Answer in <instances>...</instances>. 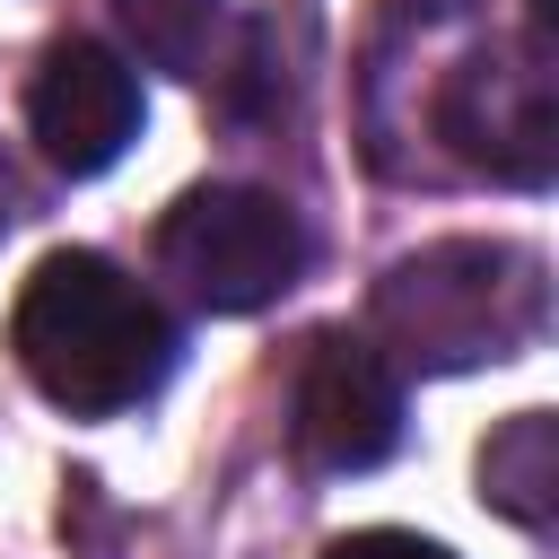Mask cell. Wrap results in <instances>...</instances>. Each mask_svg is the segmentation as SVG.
Wrapping results in <instances>:
<instances>
[{
    "label": "cell",
    "mask_w": 559,
    "mask_h": 559,
    "mask_svg": "<svg viewBox=\"0 0 559 559\" xmlns=\"http://www.w3.org/2000/svg\"><path fill=\"white\" fill-rule=\"evenodd\" d=\"M114 17H122V35L140 44V61H157V70H201L227 0H114Z\"/></svg>",
    "instance_id": "8"
},
{
    "label": "cell",
    "mask_w": 559,
    "mask_h": 559,
    "mask_svg": "<svg viewBox=\"0 0 559 559\" xmlns=\"http://www.w3.org/2000/svg\"><path fill=\"white\" fill-rule=\"evenodd\" d=\"M437 140L507 183V192H542L559 175V87H550V61H533L524 44H480L445 70L437 87Z\"/></svg>",
    "instance_id": "4"
},
{
    "label": "cell",
    "mask_w": 559,
    "mask_h": 559,
    "mask_svg": "<svg viewBox=\"0 0 559 559\" xmlns=\"http://www.w3.org/2000/svg\"><path fill=\"white\" fill-rule=\"evenodd\" d=\"M550 314V280H542V253L533 245H507V236H445V245H419L402 253L384 280H376V306H367V341L376 358L402 376H463V367H498L515 358Z\"/></svg>",
    "instance_id": "2"
},
{
    "label": "cell",
    "mask_w": 559,
    "mask_h": 559,
    "mask_svg": "<svg viewBox=\"0 0 559 559\" xmlns=\"http://www.w3.org/2000/svg\"><path fill=\"white\" fill-rule=\"evenodd\" d=\"M26 131L44 148V166L61 175H105L131 140H140V70L114 44H52L35 87H26Z\"/></svg>",
    "instance_id": "6"
},
{
    "label": "cell",
    "mask_w": 559,
    "mask_h": 559,
    "mask_svg": "<svg viewBox=\"0 0 559 559\" xmlns=\"http://www.w3.org/2000/svg\"><path fill=\"white\" fill-rule=\"evenodd\" d=\"M9 349L26 367V384L70 411V419H114L140 411L166 376H175V323L166 306L114 271L87 245H61L26 271L17 306H9Z\"/></svg>",
    "instance_id": "1"
},
{
    "label": "cell",
    "mask_w": 559,
    "mask_h": 559,
    "mask_svg": "<svg viewBox=\"0 0 559 559\" xmlns=\"http://www.w3.org/2000/svg\"><path fill=\"white\" fill-rule=\"evenodd\" d=\"M472 472H480V507H498L507 524L542 533V524L559 515V419H550V411L498 419Z\"/></svg>",
    "instance_id": "7"
},
{
    "label": "cell",
    "mask_w": 559,
    "mask_h": 559,
    "mask_svg": "<svg viewBox=\"0 0 559 559\" xmlns=\"http://www.w3.org/2000/svg\"><path fill=\"white\" fill-rule=\"evenodd\" d=\"M157 271L201 314H262L306 271V227L262 183H192L157 218Z\"/></svg>",
    "instance_id": "3"
},
{
    "label": "cell",
    "mask_w": 559,
    "mask_h": 559,
    "mask_svg": "<svg viewBox=\"0 0 559 559\" xmlns=\"http://www.w3.org/2000/svg\"><path fill=\"white\" fill-rule=\"evenodd\" d=\"M288 437L314 472H376L402 445V376L367 332H314L288 384Z\"/></svg>",
    "instance_id": "5"
},
{
    "label": "cell",
    "mask_w": 559,
    "mask_h": 559,
    "mask_svg": "<svg viewBox=\"0 0 559 559\" xmlns=\"http://www.w3.org/2000/svg\"><path fill=\"white\" fill-rule=\"evenodd\" d=\"M323 559H454V550L428 533H402V524H367V533H341Z\"/></svg>",
    "instance_id": "9"
}]
</instances>
